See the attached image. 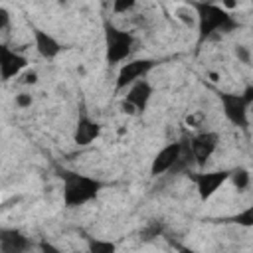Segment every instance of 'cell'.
I'll use <instances>...</instances> for the list:
<instances>
[{
	"label": "cell",
	"instance_id": "25",
	"mask_svg": "<svg viewBox=\"0 0 253 253\" xmlns=\"http://www.w3.org/2000/svg\"><path fill=\"white\" fill-rule=\"evenodd\" d=\"M59 2H65V0H59Z\"/></svg>",
	"mask_w": 253,
	"mask_h": 253
},
{
	"label": "cell",
	"instance_id": "8",
	"mask_svg": "<svg viewBox=\"0 0 253 253\" xmlns=\"http://www.w3.org/2000/svg\"><path fill=\"white\" fill-rule=\"evenodd\" d=\"M99 136H101V123L95 121L89 115V111L85 109V103H81L77 123H75V128H73V142L77 146H89Z\"/></svg>",
	"mask_w": 253,
	"mask_h": 253
},
{
	"label": "cell",
	"instance_id": "12",
	"mask_svg": "<svg viewBox=\"0 0 253 253\" xmlns=\"http://www.w3.org/2000/svg\"><path fill=\"white\" fill-rule=\"evenodd\" d=\"M32 36H34V45H36V51L43 57V59H55L61 51H63V45L61 42H57L51 34H47L45 30L42 28H36L32 26Z\"/></svg>",
	"mask_w": 253,
	"mask_h": 253
},
{
	"label": "cell",
	"instance_id": "18",
	"mask_svg": "<svg viewBox=\"0 0 253 253\" xmlns=\"http://www.w3.org/2000/svg\"><path fill=\"white\" fill-rule=\"evenodd\" d=\"M138 0H113V14H128L136 8Z\"/></svg>",
	"mask_w": 253,
	"mask_h": 253
},
{
	"label": "cell",
	"instance_id": "23",
	"mask_svg": "<svg viewBox=\"0 0 253 253\" xmlns=\"http://www.w3.org/2000/svg\"><path fill=\"white\" fill-rule=\"evenodd\" d=\"M22 83H24V85H36V83H38V73H36V71H28V73L22 77Z\"/></svg>",
	"mask_w": 253,
	"mask_h": 253
},
{
	"label": "cell",
	"instance_id": "5",
	"mask_svg": "<svg viewBox=\"0 0 253 253\" xmlns=\"http://www.w3.org/2000/svg\"><path fill=\"white\" fill-rule=\"evenodd\" d=\"M156 59H150V57H138V59H130L126 63L121 65L119 73H117V79H115V93H121L125 91L130 83H134L136 79L140 77H146L154 67H156Z\"/></svg>",
	"mask_w": 253,
	"mask_h": 253
},
{
	"label": "cell",
	"instance_id": "6",
	"mask_svg": "<svg viewBox=\"0 0 253 253\" xmlns=\"http://www.w3.org/2000/svg\"><path fill=\"white\" fill-rule=\"evenodd\" d=\"M194 182L202 202H208L229 178V170H211V172H186Z\"/></svg>",
	"mask_w": 253,
	"mask_h": 253
},
{
	"label": "cell",
	"instance_id": "10",
	"mask_svg": "<svg viewBox=\"0 0 253 253\" xmlns=\"http://www.w3.org/2000/svg\"><path fill=\"white\" fill-rule=\"evenodd\" d=\"M125 91H126V93H125L123 99L134 107L136 115H140V113L146 111V107H148V103H150V99H152V95H154V87H152V83H150L146 77L136 79V81L130 83Z\"/></svg>",
	"mask_w": 253,
	"mask_h": 253
},
{
	"label": "cell",
	"instance_id": "15",
	"mask_svg": "<svg viewBox=\"0 0 253 253\" xmlns=\"http://www.w3.org/2000/svg\"><path fill=\"white\" fill-rule=\"evenodd\" d=\"M164 229H166L164 221H160V219H152V221H148V223L142 227L140 237H142L144 241H150V239H154V237L164 235Z\"/></svg>",
	"mask_w": 253,
	"mask_h": 253
},
{
	"label": "cell",
	"instance_id": "20",
	"mask_svg": "<svg viewBox=\"0 0 253 253\" xmlns=\"http://www.w3.org/2000/svg\"><path fill=\"white\" fill-rule=\"evenodd\" d=\"M231 221H237V223H241V225H245V227L253 225V210L247 208L245 211H241V213H237L235 217H231Z\"/></svg>",
	"mask_w": 253,
	"mask_h": 253
},
{
	"label": "cell",
	"instance_id": "17",
	"mask_svg": "<svg viewBox=\"0 0 253 253\" xmlns=\"http://www.w3.org/2000/svg\"><path fill=\"white\" fill-rule=\"evenodd\" d=\"M233 55L237 57L239 63H243V65H251V47H249V45H245V43H237V45L233 47Z\"/></svg>",
	"mask_w": 253,
	"mask_h": 253
},
{
	"label": "cell",
	"instance_id": "2",
	"mask_svg": "<svg viewBox=\"0 0 253 253\" xmlns=\"http://www.w3.org/2000/svg\"><path fill=\"white\" fill-rule=\"evenodd\" d=\"M57 174L63 182L61 198H63L65 208H79V206H85V204L97 200L101 190L107 186L99 178L79 174V172L69 170V168H59L57 166Z\"/></svg>",
	"mask_w": 253,
	"mask_h": 253
},
{
	"label": "cell",
	"instance_id": "4",
	"mask_svg": "<svg viewBox=\"0 0 253 253\" xmlns=\"http://www.w3.org/2000/svg\"><path fill=\"white\" fill-rule=\"evenodd\" d=\"M217 99L221 103L223 115L225 119L239 126V128H247L249 126V107L253 103V85L247 83L243 93H227V91H219Z\"/></svg>",
	"mask_w": 253,
	"mask_h": 253
},
{
	"label": "cell",
	"instance_id": "11",
	"mask_svg": "<svg viewBox=\"0 0 253 253\" xmlns=\"http://www.w3.org/2000/svg\"><path fill=\"white\" fill-rule=\"evenodd\" d=\"M178 152H180V140H174V142H168L166 146H162L150 162V178H158V176L170 172L178 160Z\"/></svg>",
	"mask_w": 253,
	"mask_h": 253
},
{
	"label": "cell",
	"instance_id": "22",
	"mask_svg": "<svg viewBox=\"0 0 253 253\" xmlns=\"http://www.w3.org/2000/svg\"><path fill=\"white\" fill-rule=\"evenodd\" d=\"M119 107H121V111H123L125 115H128V117H134V115H136V111H134V107H132L130 103H126L125 99H121V103H119Z\"/></svg>",
	"mask_w": 253,
	"mask_h": 253
},
{
	"label": "cell",
	"instance_id": "14",
	"mask_svg": "<svg viewBox=\"0 0 253 253\" xmlns=\"http://www.w3.org/2000/svg\"><path fill=\"white\" fill-rule=\"evenodd\" d=\"M227 182H231L237 192L249 190V186H251V172H249V168H245V166H235L233 170H229Z\"/></svg>",
	"mask_w": 253,
	"mask_h": 253
},
{
	"label": "cell",
	"instance_id": "1",
	"mask_svg": "<svg viewBox=\"0 0 253 253\" xmlns=\"http://www.w3.org/2000/svg\"><path fill=\"white\" fill-rule=\"evenodd\" d=\"M188 6L194 10L198 22V45H202L215 34H229L239 28L229 10L211 0H188Z\"/></svg>",
	"mask_w": 253,
	"mask_h": 253
},
{
	"label": "cell",
	"instance_id": "7",
	"mask_svg": "<svg viewBox=\"0 0 253 253\" xmlns=\"http://www.w3.org/2000/svg\"><path fill=\"white\" fill-rule=\"evenodd\" d=\"M188 142H190V148H192L196 166H204L213 156V152L217 150V146H219V134L215 130H202L198 134L188 136Z\"/></svg>",
	"mask_w": 253,
	"mask_h": 253
},
{
	"label": "cell",
	"instance_id": "13",
	"mask_svg": "<svg viewBox=\"0 0 253 253\" xmlns=\"http://www.w3.org/2000/svg\"><path fill=\"white\" fill-rule=\"evenodd\" d=\"M32 249V241L14 227H2L0 229V251L2 253H24Z\"/></svg>",
	"mask_w": 253,
	"mask_h": 253
},
{
	"label": "cell",
	"instance_id": "19",
	"mask_svg": "<svg viewBox=\"0 0 253 253\" xmlns=\"http://www.w3.org/2000/svg\"><path fill=\"white\" fill-rule=\"evenodd\" d=\"M14 105H16L18 109H30V107L34 105V97H32V93H28V91L18 93V95L14 97Z\"/></svg>",
	"mask_w": 253,
	"mask_h": 253
},
{
	"label": "cell",
	"instance_id": "9",
	"mask_svg": "<svg viewBox=\"0 0 253 253\" xmlns=\"http://www.w3.org/2000/svg\"><path fill=\"white\" fill-rule=\"evenodd\" d=\"M26 67H28V57L0 42V81H10L18 77Z\"/></svg>",
	"mask_w": 253,
	"mask_h": 253
},
{
	"label": "cell",
	"instance_id": "21",
	"mask_svg": "<svg viewBox=\"0 0 253 253\" xmlns=\"http://www.w3.org/2000/svg\"><path fill=\"white\" fill-rule=\"evenodd\" d=\"M10 22H12V14H10V10L4 8V6H0V32L8 30V28H10Z\"/></svg>",
	"mask_w": 253,
	"mask_h": 253
},
{
	"label": "cell",
	"instance_id": "16",
	"mask_svg": "<svg viewBox=\"0 0 253 253\" xmlns=\"http://www.w3.org/2000/svg\"><path fill=\"white\" fill-rule=\"evenodd\" d=\"M87 249H89L91 253H113V251L117 249V245H115L113 241L87 237Z\"/></svg>",
	"mask_w": 253,
	"mask_h": 253
},
{
	"label": "cell",
	"instance_id": "24",
	"mask_svg": "<svg viewBox=\"0 0 253 253\" xmlns=\"http://www.w3.org/2000/svg\"><path fill=\"white\" fill-rule=\"evenodd\" d=\"M40 247H42V249H43V251H55V253H57V251H59V249H57V247H53V245H49V243H42V245H40Z\"/></svg>",
	"mask_w": 253,
	"mask_h": 253
},
{
	"label": "cell",
	"instance_id": "3",
	"mask_svg": "<svg viewBox=\"0 0 253 253\" xmlns=\"http://www.w3.org/2000/svg\"><path fill=\"white\" fill-rule=\"evenodd\" d=\"M103 40H105V61L107 65H119L123 63L134 49V36L117 24H113L109 18L103 22Z\"/></svg>",
	"mask_w": 253,
	"mask_h": 253
}]
</instances>
